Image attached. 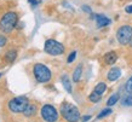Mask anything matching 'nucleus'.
<instances>
[{
    "label": "nucleus",
    "instance_id": "obj_1",
    "mask_svg": "<svg viewBox=\"0 0 132 122\" xmlns=\"http://www.w3.org/2000/svg\"><path fill=\"white\" fill-rule=\"evenodd\" d=\"M18 24V15L13 11L4 13L0 20V30L4 33H12Z\"/></svg>",
    "mask_w": 132,
    "mask_h": 122
},
{
    "label": "nucleus",
    "instance_id": "obj_2",
    "mask_svg": "<svg viewBox=\"0 0 132 122\" xmlns=\"http://www.w3.org/2000/svg\"><path fill=\"white\" fill-rule=\"evenodd\" d=\"M61 115L67 122H78L80 120V111L72 103H63L61 105Z\"/></svg>",
    "mask_w": 132,
    "mask_h": 122
},
{
    "label": "nucleus",
    "instance_id": "obj_3",
    "mask_svg": "<svg viewBox=\"0 0 132 122\" xmlns=\"http://www.w3.org/2000/svg\"><path fill=\"white\" fill-rule=\"evenodd\" d=\"M33 75L35 77L36 82L39 83H46L52 79L51 70L43 63H36L33 67Z\"/></svg>",
    "mask_w": 132,
    "mask_h": 122
},
{
    "label": "nucleus",
    "instance_id": "obj_4",
    "mask_svg": "<svg viewBox=\"0 0 132 122\" xmlns=\"http://www.w3.org/2000/svg\"><path fill=\"white\" fill-rule=\"evenodd\" d=\"M44 51L50 56H61L63 55L65 48H64L63 43L58 42L55 39H47L45 41L44 45Z\"/></svg>",
    "mask_w": 132,
    "mask_h": 122
},
{
    "label": "nucleus",
    "instance_id": "obj_5",
    "mask_svg": "<svg viewBox=\"0 0 132 122\" xmlns=\"http://www.w3.org/2000/svg\"><path fill=\"white\" fill-rule=\"evenodd\" d=\"M28 104H29L28 98L24 97V95H21V97H16V98L11 99L7 103V108L10 111L18 114V112H23Z\"/></svg>",
    "mask_w": 132,
    "mask_h": 122
},
{
    "label": "nucleus",
    "instance_id": "obj_6",
    "mask_svg": "<svg viewBox=\"0 0 132 122\" xmlns=\"http://www.w3.org/2000/svg\"><path fill=\"white\" fill-rule=\"evenodd\" d=\"M116 40L121 45H128L132 41V27L128 24L121 25L116 32Z\"/></svg>",
    "mask_w": 132,
    "mask_h": 122
},
{
    "label": "nucleus",
    "instance_id": "obj_7",
    "mask_svg": "<svg viewBox=\"0 0 132 122\" xmlns=\"http://www.w3.org/2000/svg\"><path fill=\"white\" fill-rule=\"evenodd\" d=\"M40 114H41V117L44 118L46 122H57V120H58V111L51 104L43 105Z\"/></svg>",
    "mask_w": 132,
    "mask_h": 122
},
{
    "label": "nucleus",
    "instance_id": "obj_8",
    "mask_svg": "<svg viewBox=\"0 0 132 122\" xmlns=\"http://www.w3.org/2000/svg\"><path fill=\"white\" fill-rule=\"evenodd\" d=\"M121 77V70L120 68H112L110 70L108 71V74H107V79H108V81H116L118 79H120Z\"/></svg>",
    "mask_w": 132,
    "mask_h": 122
},
{
    "label": "nucleus",
    "instance_id": "obj_9",
    "mask_svg": "<svg viewBox=\"0 0 132 122\" xmlns=\"http://www.w3.org/2000/svg\"><path fill=\"white\" fill-rule=\"evenodd\" d=\"M103 58H104V63L107 64V65H113V64H115L116 60H118V55H116V52H114V51H109L104 55Z\"/></svg>",
    "mask_w": 132,
    "mask_h": 122
},
{
    "label": "nucleus",
    "instance_id": "obj_10",
    "mask_svg": "<svg viewBox=\"0 0 132 122\" xmlns=\"http://www.w3.org/2000/svg\"><path fill=\"white\" fill-rule=\"evenodd\" d=\"M95 20H96V23L98 28L107 27L108 24H110V20H109L108 17H105L104 15H97Z\"/></svg>",
    "mask_w": 132,
    "mask_h": 122
},
{
    "label": "nucleus",
    "instance_id": "obj_11",
    "mask_svg": "<svg viewBox=\"0 0 132 122\" xmlns=\"http://www.w3.org/2000/svg\"><path fill=\"white\" fill-rule=\"evenodd\" d=\"M61 81H62V85H63L64 90L67 91L68 93H72L73 92V88H72V81L69 79V76L67 74H63L62 77H61Z\"/></svg>",
    "mask_w": 132,
    "mask_h": 122
},
{
    "label": "nucleus",
    "instance_id": "obj_12",
    "mask_svg": "<svg viewBox=\"0 0 132 122\" xmlns=\"http://www.w3.org/2000/svg\"><path fill=\"white\" fill-rule=\"evenodd\" d=\"M36 111H38V109H36V105H35V104L29 103L28 105H27V108L24 109L23 115L26 116V117H33V116L36 114Z\"/></svg>",
    "mask_w": 132,
    "mask_h": 122
},
{
    "label": "nucleus",
    "instance_id": "obj_13",
    "mask_svg": "<svg viewBox=\"0 0 132 122\" xmlns=\"http://www.w3.org/2000/svg\"><path fill=\"white\" fill-rule=\"evenodd\" d=\"M81 75H82V65L79 64V65L75 68L74 73H73V81H74V82H79L81 79Z\"/></svg>",
    "mask_w": 132,
    "mask_h": 122
},
{
    "label": "nucleus",
    "instance_id": "obj_14",
    "mask_svg": "<svg viewBox=\"0 0 132 122\" xmlns=\"http://www.w3.org/2000/svg\"><path fill=\"white\" fill-rule=\"evenodd\" d=\"M17 58V51L16 50H10L5 53V60L7 62V63H12V62H15V59Z\"/></svg>",
    "mask_w": 132,
    "mask_h": 122
},
{
    "label": "nucleus",
    "instance_id": "obj_15",
    "mask_svg": "<svg viewBox=\"0 0 132 122\" xmlns=\"http://www.w3.org/2000/svg\"><path fill=\"white\" fill-rule=\"evenodd\" d=\"M119 99H120V95L118 94V93H114V94H112L110 97H109L108 100H107V106H109V108H110V106L115 105Z\"/></svg>",
    "mask_w": 132,
    "mask_h": 122
},
{
    "label": "nucleus",
    "instance_id": "obj_16",
    "mask_svg": "<svg viewBox=\"0 0 132 122\" xmlns=\"http://www.w3.org/2000/svg\"><path fill=\"white\" fill-rule=\"evenodd\" d=\"M105 90H107V85L104 82H100V83H97L96 87H95V92H97L98 94H103L104 92H105Z\"/></svg>",
    "mask_w": 132,
    "mask_h": 122
},
{
    "label": "nucleus",
    "instance_id": "obj_17",
    "mask_svg": "<svg viewBox=\"0 0 132 122\" xmlns=\"http://www.w3.org/2000/svg\"><path fill=\"white\" fill-rule=\"evenodd\" d=\"M101 98H102V94H98L95 91H92V93L88 95V100L92 103H98L101 100Z\"/></svg>",
    "mask_w": 132,
    "mask_h": 122
},
{
    "label": "nucleus",
    "instance_id": "obj_18",
    "mask_svg": "<svg viewBox=\"0 0 132 122\" xmlns=\"http://www.w3.org/2000/svg\"><path fill=\"white\" fill-rule=\"evenodd\" d=\"M113 111H112V109L110 108H107V109H104V110H102L100 112V114L97 115V118L98 120H101V118H104V117H107V116H109V115L112 114Z\"/></svg>",
    "mask_w": 132,
    "mask_h": 122
},
{
    "label": "nucleus",
    "instance_id": "obj_19",
    "mask_svg": "<svg viewBox=\"0 0 132 122\" xmlns=\"http://www.w3.org/2000/svg\"><path fill=\"white\" fill-rule=\"evenodd\" d=\"M122 105L125 106H132V95L131 93L128 95H126L124 99H122Z\"/></svg>",
    "mask_w": 132,
    "mask_h": 122
},
{
    "label": "nucleus",
    "instance_id": "obj_20",
    "mask_svg": "<svg viewBox=\"0 0 132 122\" xmlns=\"http://www.w3.org/2000/svg\"><path fill=\"white\" fill-rule=\"evenodd\" d=\"M125 90H126L127 93H132V76L125 83Z\"/></svg>",
    "mask_w": 132,
    "mask_h": 122
},
{
    "label": "nucleus",
    "instance_id": "obj_21",
    "mask_svg": "<svg viewBox=\"0 0 132 122\" xmlns=\"http://www.w3.org/2000/svg\"><path fill=\"white\" fill-rule=\"evenodd\" d=\"M75 58H76V51L70 52V53H69V56H68V58H67V63H68V64L73 63V62L75 60Z\"/></svg>",
    "mask_w": 132,
    "mask_h": 122
},
{
    "label": "nucleus",
    "instance_id": "obj_22",
    "mask_svg": "<svg viewBox=\"0 0 132 122\" xmlns=\"http://www.w3.org/2000/svg\"><path fill=\"white\" fill-rule=\"evenodd\" d=\"M6 42H7V39L5 36L0 35V47H4L5 45H6Z\"/></svg>",
    "mask_w": 132,
    "mask_h": 122
},
{
    "label": "nucleus",
    "instance_id": "obj_23",
    "mask_svg": "<svg viewBox=\"0 0 132 122\" xmlns=\"http://www.w3.org/2000/svg\"><path fill=\"white\" fill-rule=\"evenodd\" d=\"M82 11H85V12H87V13H90V15H91L92 13V10H91V7H90V6H87V5H82Z\"/></svg>",
    "mask_w": 132,
    "mask_h": 122
},
{
    "label": "nucleus",
    "instance_id": "obj_24",
    "mask_svg": "<svg viewBox=\"0 0 132 122\" xmlns=\"http://www.w3.org/2000/svg\"><path fill=\"white\" fill-rule=\"evenodd\" d=\"M28 3L32 5L33 7H35V6H38V5L40 4V1H39V0H28Z\"/></svg>",
    "mask_w": 132,
    "mask_h": 122
},
{
    "label": "nucleus",
    "instance_id": "obj_25",
    "mask_svg": "<svg viewBox=\"0 0 132 122\" xmlns=\"http://www.w3.org/2000/svg\"><path fill=\"white\" fill-rule=\"evenodd\" d=\"M125 12L131 15V13H132V5H127V6L125 7Z\"/></svg>",
    "mask_w": 132,
    "mask_h": 122
},
{
    "label": "nucleus",
    "instance_id": "obj_26",
    "mask_svg": "<svg viewBox=\"0 0 132 122\" xmlns=\"http://www.w3.org/2000/svg\"><path fill=\"white\" fill-rule=\"evenodd\" d=\"M88 120H91V116L88 115V116H84V117H81V121L82 122H86V121H88Z\"/></svg>",
    "mask_w": 132,
    "mask_h": 122
},
{
    "label": "nucleus",
    "instance_id": "obj_27",
    "mask_svg": "<svg viewBox=\"0 0 132 122\" xmlns=\"http://www.w3.org/2000/svg\"><path fill=\"white\" fill-rule=\"evenodd\" d=\"M1 76H3V74H1V73H0V77H1Z\"/></svg>",
    "mask_w": 132,
    "mask_h": 122
}]
</instances>
